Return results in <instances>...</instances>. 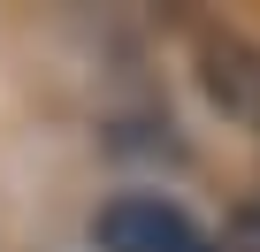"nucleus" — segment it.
Here are the masks:
<instances>
[{
  "label": "nucleus",
  "mask_w": 260,
  "mask_h": 252,
  "mask_svg": "<svg viewBox=\"0 0 260 252\" xmlns=\"http://www.w3.org/2000/svg\"><path fill=\"white\" fill-rule=\"evenodd\" d=\"M92 244L100 252H214V237L176 199H153V191H115L92 214Z\"/></svg>",
  "instance_id": "1"
},
{
  "label": "nucleus",
  "mask_w": 260,
  "mask_h": 252,
  "mask_svg": "<svg viewBox=\"0 0 260 252\" xmlns=\"http://www.w3.org/2000/svg\"><path fill=\"white\" fill-rule=\"evenodd\" d=\"M199 92L260 138V46L245 31H199Z\"/></svg>",
  "instance_id": "2"
},
{
  "label": "nucleus",
  "mask_w": 260,
  "mask_h": 252,
  "mask_svg": "<svg viewBox=\"0 0 260 252\" xmlns=\"http://www.w3.org/2000/svg\"><path fill=\"white\" fill-rule=\"evenodd\" d=\"M214 252H260V206H237L230 229L214 237Z\"/></svg>",
  "instance_id": "3"
}]
</instances>
